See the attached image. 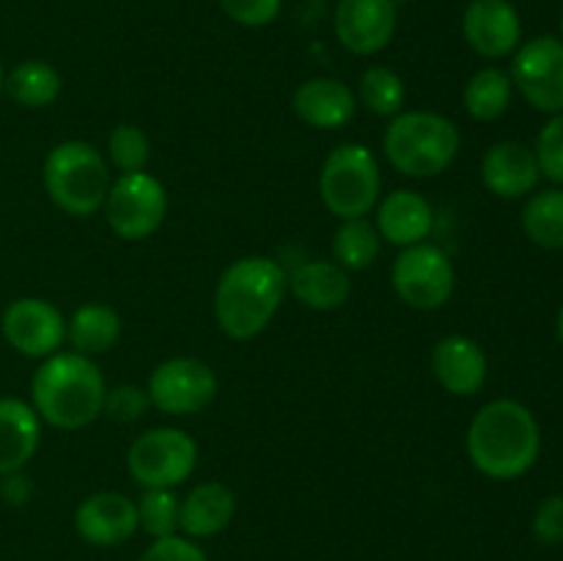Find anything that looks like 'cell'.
<instances>
[{
	"instance_id": "6da1fadb",
	"label": "cell",
	"mask_w": 563,
	"mask_h": 561,
	"mask_svg": "<svg viewBox=\"0 0 563 561\" xmlns=\"http://www.w3.org/2000/svg\"><path fill=\"white\" fill-rule=\"evenodd\" d=\"M465 449L482 476L511 482L537 465L542 454V429L528 405L517 399H493L473 416Z\"/></svg>"
},
{
	"instance_id": "7a4b0ae2",
	"label": "cell",
	"mask_w": 563,
	"mask_h": 561,
	"mask_svg": "<svg viewBox=\"0 0 563 561\" xmlns=\"http://www.w3.org/2000/svg\"><path fill=\"white\" fill-rule=\"evenodd\" d=\"M286 270L269 256H242L218 278L212 311L231 341H251L267 330L284 306Z\"/></svg>"
},
{
	"instance_id": "3957f363",
	"label": "cell",
	"mask_w": 563,
	"mask_h": 561,
	"mask_svg": "<svg viewBox=\"0 0 563 561\" xmlns=\"http://www.w3.org/2000/svg\"><path fill=\"white\" fill-rule=\"evenodd\" d=\"M104 377L91 358L55 352L31 377V405L44 424L64 432L86 429L104 410Z\"/></svg>"
},
{
	"instance_id": "277c9868",
	"label": "cell",
	"mask_w": 563,
	"mask_h": 561,
	"mask_svg": "<svg viewBox=\"0 0 563 561\" xmlns=\"http://www.w3.org/2000/svg\"><path fill=\"white\" fill-rule=\"evenodd\" d=\"M462 146L460 127L434 110H401L383 135V152L399 174L432 179L451 168Z\"/></svg>"
},
{
	"instance_id": "5b68a950",
	"label": "cell",
	"mask_w": 563,
	"mask_h": 561,
	"mask_svg": "<svg viewBox=\"0 0 563 561\" xmlns=\"http://www.w3.org/2000/svg\"><path fill=\"white\" fill-rule=\"evenodd\" d=\"M49 201L71 218H91L110 190V170L102 152L86 141H64L49 148L42 168Z\"/></svg>"
},
{
	"instance_id": "8992f818",
	"label": "cell",
	"mask_w": 563,
	"mask_h": 561,
	"mask_svg": "<svg viewBox=\"0 0 563 561\" xmlns=\"http://www.w3.org/2000/svg\"><path fill=\"white\" fill-rule=\"evenodd\" d=\"M319 196L339 220L366 218L383 196V174L374 152L363 143H341L319 170Z\"/></svg>"
},
{
	"instance_id": "52a82bcc",
	"label": "cell",
	"mask_w": 563,
	"mask_h": 561,
	"mask_svg": "<svg viewBox=\"0 0 563 561\" xmlns=\"http://www.w3.org/2000/svg\"><path fill=\"white\" fill-rule=\"evenodd\" d=\"M198 465V443L179 427H154L132 440L126 471L143 490H176Z\"/></svg>"
},
{
	"instance_id": "ba28073f",
	"label": "cell",
	"mask_w": 563,
	"mask_h": 561,
	"mask_svg": "<svg viewBox=\"0 0 563 561\" xmlns=\"http://www.w3.org/2000/svg\"><path fill=\"white\" fill-rule=\"evenodd\" d=\"M104 220L119 240L143 242L165 223L168 215V193L163 182L148 170L121 174L110 182L108 198L102 204Z\"/></svg>"
},
{
	"instance_id": "9c48e42d",
	"label": "cell",
	"mask_w": 563,
	"mask_h": 561,
	"mask_svg": "<svg viewBox=\"0 0 563 561\" xmlns=\"http://www.w3.org/2000/svg\"><path fill=\"white\" fill-rule=\"evenodd\" d=\"M390 284L401 302L418 311H438L454 297L456 270L449 253L432 242L401 248L390 267Z\"/></svg>"
},
{
	"instance_id": "30bf717a",
	"label": "cell",
	"mask_w": 563,
	"mask_h": 561,
	"mask_svg": "<svg viewBox=\"0 0 563 561\" xmlns=\"http://www.w3.org/2000/svg\"><path fill=\"white\" fill-rule=\"evenodd\" d=\"M146 394L152 407L165 416H196L207 410L218 396V374L201 358H165L148 374Z\"/></svg>"
},
{
	"instance_id": "8fae6325",
	"label": "cell",
	"mask_w": 563,
	"mask_h": 561,
	"mask_svg": "<svg viewBox=\"0 0 563 561\" xmlns=\"http://www.w3.org/2000/svg\"><path fill=\"white\" fill-rule=\"evenodd\" d=\"M515 91L539 113H563V42L559 36H533L511 55Z\"/></svg>"
},
{
	"instance_id": "7c38bea8",
	"label": "cell",
	"mask_w": 563,
	"mask_h": 561,
	"mask_svg": "<svg viewBox=\"0 0 563 561\" xmlns=\"http://www.w3.org/2000/svg\"><path fill=\"white\" fill-rule=\"evenodd\" d=\"M0 330L11 350L44 361L60 352V344L66 341V317L44 297H16L5 306Z\"/></svg>"
},
{
	"instance_id": "4fadbf2b",
	"label": "cell",
	"mask_w": 563,
	"mask_h": 561,
	"mask_svg": "<svg viewBox=\"0 0 563 561\" xmlns=\"http://www.w3.org/2000/svg\"><path fill=\"white\" fill-rule=\"evenodd\" d=\"M399 25L396 0H339L335 38L352 55H377L394 42Z\"/></svg>"
},
{
	"instance_id": "5bb4252c",
	"label": "cell",
	"mask_w": 563,
	"mask_h": 561,
	"mask_svg": "<svg viewBox=\"0 0 563 561\" xmlns=\"http://www.w3.org/2000/svg\"><path fill=\"white\" fill-rule=\"evenodd\" d=\"M462 36L482 58H509L522 44L520 11L511 0H471L462 14Z\"/></svg>"
},
{
	"instance_id": "9a60e30c",
	"label": "cell",
	"mask_w": 563,
	"mask_h": 561,
	"mask_svg": "<svg viewBox=\"0 0 563 561\" xmlns=\"http://www.w3.org/2000/svg\"><path fill=\"white\" fill-rule=\"evenodd\" d=\"M75 531L93 548H119L141 531L135 501L115 490L91 493L77 504Z\"/></svg>"
},
{
	"instance_id": "2e32d148",
	"label": "cell",
	"mask_w": 563,
	"mask_h": 561,
	"mask_svg": "<svg viewBox=\"0 0 563 561\" xmlns=\"http://www.w3.org/2000/svg\"><path fill=\"white\" fill-rule=\"evenodd\" d=\"M542 170H539L533 146L520 141H498L484 152L482 182L493 196L517 201L537 193Z\"/></svg>"
},
{
	"instance_id": "e0dca14e",
	"label": "cell",
	"mask_w": 563,
	"mask_h": 561,
	"mask_svg": "<svg viewBox=\"0 0 563 561\" xmlns=\"http://www.w3.org/2000/svg\"><path fill=\"white\" fill-rule=\"evenodd\" d=\"M432 374L451 396H476L487 383V352L471 336L451 333L434 344Z\"/></svg>"
},
{
	"instance_id": "ac0fdd59",
	"label": "cell",
	"mask_w": 563,
	"mask_h": 561,
	"mask_svg": "<svg viewBox=\"0 0 563 561\" xmlns=\"http://www.w3.org/2000/svg\"><path fill=\"white\" fill-rule=\"evenodd\" d=\"M291 110L313 130H341L357 113V97L339 77H311L291 94Z\"/></svg>"
},
{
	"instance_id": "d6986e66",
	"label": "cell",
	"mask_w": 563,
	"mask_h": 561,
	"mask_svg": "<svg viewBox=\"0 0 563 561\" xmlns=\"http://www.w3.org/2000/svg\"><path fill=\"white\" fill-rule=\"evenodd\" d=\"M377 226L379 237L396 248H410L418 242H427L434 226V209L421 193L416 190H394L377 201Z\"/></svg>"
},
{
	"instance_id": "ffe728a7",
	"label": "cell",
	"mask_w": 563,
	"mask_h": 561,
	"mask_svg": "<svg viewBox=\"0 0 563 561\" xmlns=\"http://www.w3.org/2000/svg\"><path fill=\"white\" fill-rule=\"evenodd\" d=\"M236 515V493L225 482H201L179 501V531L187 539L223 534Z\"/></svg>"
},
{
	"instance_id": "44dd1931",
	"label": "cell",
	"mask_w": 563,
	"mask_h": 561,
	"mask_svg": "<svg viewBox=\"0 0 563 561\" xmlns=\"http://www.w3.org/2000/svg\"><path fill=\"white\" fill-rule=\"evenodd\" d=\"M286 286L311 311H335L352 295L350 273L333 258H313L286 273Z\"/></svg>"
},
{
	"instance_id": "7402d4cb",
	"label": "cell",
	"mask_w": 563,
	"mask_h": 561,
	"mask_svg": "<svg viewBox=\"0 0 563 561\" xmlns=\"http://www.w3.org/2000/svg\"><path fill=\"white\" fill-rule=\"evenodd\" d=\"M42 446V418L31 402L3 396L0 399V476L16 473L36 457Z\"/></svg>"
},
{
	"instance_id": "603a6c76",
	"label": "cell",
	"mask_w": 563,
	"mask_h": 561,
	"mask_svg": "<svg viewBox=\"0 0 563 561\" xmlns=\"http://www.w3.org/2000/svg\"><path fill=\"white\" fill-rule=\"evenodd\" d=\"M121 339V317L108 302H86L66 319V341L80 355L93 358L113 350Z\"/></svg>"
},
{
	"instance_id": "cb8c5ba5",
	"label": "cell",
	"mask_w": 563,
	"mask_h": 561,
	"mask_svg": "<svg viewBox=\"0 0 563 561\" xmlns=\"http://www.w3.org/2000/svg\"><path fill=\"white\" fill-rule=\"evenodd\" d=\"M60 88H64L60 72L53 64L38 58H27L22 64H16L3 80V91L20 108L27 110L49 108L60 97Z\"/></svg>"
},
{
	"instance_id": "d4e9b609",
	"label": "cell",
	"mask_w": 563,
	"mask_h": 561,
	"mask_svg": "<svg viewBox=\"0 0 563 561\" xmlns=\"http://www.w3.org/2000/svg\"><path fill=\"white\" fill-rule=\"evenodd\" d=\"M511 99H515V82L509 72L498 66L478 69L462 91V105L473 121H498L511 108Z\"/></svg>"
},
{
	"instance_id": "484cf974",
	"label": "cell",
	"mask_w": 563,
	"mask_h": 561,
	"mask_svg": "<svg viewBox=\"0 0 563 561\" xmlns=\"http://www.w3.org/2000/svg\"><path fill=\"white\" fill-rule=\"evenodd\" d=\"M522 231L544 251H563V187L531 193L522 207Z\"/></svg>"
},
{
	"instance_id": "4316f807",
	"label": "cell",
	"mask_w": 563,
	"mask_h": 561,
	"mask_svg": "<svg viewBox=\"0 0 563 561\" xmlns=\"http://www.w3.org/2000/svg\"><path fill=\"white\" fill-rule=\"evenodd\" d=\"M379 251H383V237L372 220H341L333 234V262H339L346 273L368 270L379 258Z\"/></svg>"
},
{
	"instance_id": "83f0119b",
	"label": "cell",
	"mask_w": 563,
	"mask_h": 561,
	"mask_svg": "<svg viewBox=\"0 0 563 561\" xmlns=\"http://www.w3.org/2000/svg\"><path fill=\"white\" fill-rule=\"evenodd\" d=\"M355 97L368 113L379 116V119H394L405 110L407 88L399 72L390 69V66L374 64L361 75Z\"/></svg>"
},
{
	"instance_id": "f1b7e54d",
	"label": "cell",
	"mask_w": 563,
	"mask_h": 561,
	"mask_svg": "<svg viewBox=\"0 0 563 561\" xmlns=\"http://www.w3.org/2000/svg\"><path fill=\"white\" fill-rule=\"evenodd\" d=\"M179 495L174 490H143L137 506V528L152 539L174 537L179 531Z\"/></svg>"
},
{
	"instance_id": "f546056e",
	"label": "cell",
	"mask_w": 563,
	"mask_h": 561,
	"mask_svg": "<svg viewBox=\"0 0 563 561\" xmlns=\"http://www.w3.org/2000/svg\"><path fill=\"white\" fill-rule=\"evenodd\" d=\"M108 157L121 174L146 170L152 160V141L135 124H115L108 135Z\"/></svg>"
},
{
	"instance_id": "4dcf8cb0",
	"label": "cell",
	"mask_w": 563,
	"mask_h": 561,
	"mask_svg": "<svg viewBox=\"0 0 563 561\" xmlns=\"http://www.w3.org/2000/svg\"><path fill=\"white\" fill-rule=\"evenodd\" d=\"M539 170L544 179L553 182L555 187H563V113L550 116L544 127L539 130L537 143H533Z\"/></svg>"
},
{
	"instance_id": "1f68e13d",
	"label": "cell",
	"mask_w": 563,
	"mask_h": 561,
	"mask_svg": "<svg viewBox=\"0 0 563 561\" xmlns=\"http://www.w3.org/2000/svg\"><path fill=\"white\" fill-rule=\"evenodd\" d=\"M148 407H152V402H148L146 388L130 383V385H115V388H110L108 394H104L102 413L119 424H132L137 421V418H143V413H146Z\"/></svg>"
},
{
	"instance_id": "d6a6232c",
	"label": "cell",
	"mask_w": 563,
	"mask_h": 561,
	"mask_svg": "<svg viewBox=\"0 0 563 561\" xmlns=\"http://www.w3.org/2000/svg\"><path fill=\"white\" fill-rule=\"evenodd\" d=\"M220 9L242 28H267L280 16L284 0H220Z\"/></svg>"
},
{
	"instance_id": "836d02e7",
	"label": "cell",
	"mask_w": 563,
	"mask_h": 561,
	"mask_svg": "<svg viewBox=\"0 0 563 561\" xmlns=\"http://www.w3.org/2000/svg\"><path fill=\"white\" fill-rule=\"evenodd\" d=\"M531 531L537 542L544 544V548H559V544H563V495H548L537 506Z\"/></svg>"
},
{
	"instance_id": "e575fe53",
	"label": "cell",
	"mask_w": 563,
	"mask_h": 561,
	"mask_svg": "<svg viewBox=\"0 0 563 561\" xmlns=\"http://www.w3.org/2000/svg\"><path fill=\"white\" fill-rule=\"evenodd\" d=\"M137 561H209L201 544L196 539H187L174 534V537L154 539Z\"/></svg>"
},
{
	"instance_id": "d590c367",
	"label": "cell",
	"mask_w": 563,
	"mask_h": 561,
	"mask_svg": "<svg viewBox=\"0 0 563 561\" xmlns=\"http://www.w3.org/2000/svg\"><path fill=\"white\" fill-rule=\"evenodd\" d=\"M31 493H33V484L22 471L0 476V498H3L9 506L27 504V501H31Z\"/></svg>"
},
{
	"instance_id": "8d00e7d4",
	"label": "cell",
	"mask_w": 563,
	"mask_h": 561,
	"mask_svg": "<svg viewBox=\"0 0 563 561\" xmlns=\"http://www.w3.org/2000/svg\"><path fill=\"white\" fill-rule=\"evenodd\" d=\"M555 336H559V341L563 346V306L559 308V317H555Z\"/></svg>"
},
{
	"instance_id": "74e56055",
	"label": "cell",
	"mask_w": 563,
	"mask_h": 561,
	"mask_svg": "<svg viewBox=\"0 0 563 561\" xmlns=\"http://www.w3.org/2000/svg\"><path fill=\"white\" fill-rule=\"evenodd\" d=\"M3 80H5V72H3V64H0V94H3Z\"/></svg>"
},
{
	"instance_id": "f35d334b",
	"label": "cell",
	"mask_w": 563,
	"mask_h": 561,
	"mask_svg": "<svg viewBox=\"0 0 563 561\" xmlns=\"http://www.w3.org/2000/svg\"><path fill=\"white\" fill-rule=\"evenodd\" d=\"M559 31H561V42H563V9H561V20H559Z\"/></svg>"
}]
</instances>
